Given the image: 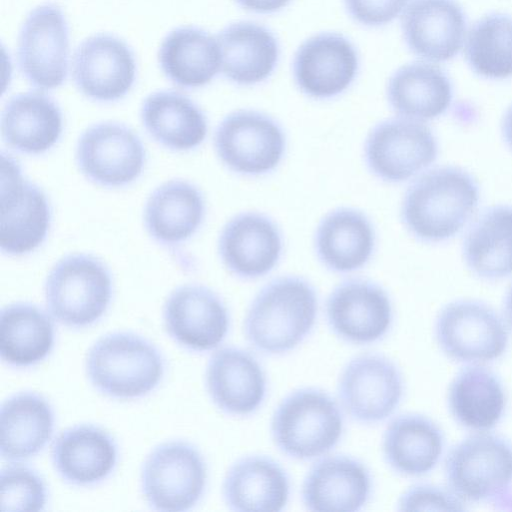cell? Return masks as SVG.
<instances>
[{
  "label": "cell",
  "instance_id": "f35d334b",
  "mask_svg": "<svg viewBox=\"0 0 512 512\" xmlns=\"http://www.w3.org/2000/svg\"><path fill=\"white\" fill-rule=\"evenodd\" d=\"M465 502L454 493L431 484H416L398 498L399 511H463Z\"/></svg>",
  "mask_w": 512,
  "mask_h": 512
},
{
  "label": "cell",
  "instance_id": "5b68a950",
  "mask_svg": "<svg viewBox=\"0 0 512 512\" xmlns=\"http://www.w3.org/2000/svg\"><path fill=\"white\" fill-rule=\"evenodd\" d=\"M447 488L463 502H494L512 486V443L488 431L472 434L446 456Z\"/></svg>",
  "mask_w": 512,
  "mask_h": 512
},
{
  "label": "cell",
  "instance_id": "f1b7e54d",
  "mask_svg": "<svg viewBox=\"0 0 512 512\" xmlns=\"http://www.w3.org/2000/svg\"><path fill=\"white\" fill-rule=\"evenodd\" d=\"M387 99L400 117L425 122L448 110L453 99V86L441 68L426 62H413L400 67L390 77Z\"/></svg>",
  "mask_w": 512,
  "mask_h": 512
},
{
  "label": "cell",
  "instance_id": "60d3db41",
  "mask_svg": "<svg viewBox=\"0 0 512 512\" xmlns=\"http://www.w3.org/2000/svg\"><path fill=\"white\" fill-rule=\"evenodd\" d=\"M243 9L260 13L269 14L277 12L286 7L291 0H235Z\"/></svg>",
  "mask_w": 512,
  "mask_h": 512
},
{
  "label": "cell",
  "instance_id": "ffe728a7",
  "mask_svg": "<svg viewBox=\"0 0 512 512\" xmlns=\"http://www.w3.org/2000/svg\"><path fill=\"white\" fill-rule=\"evenodd\" d=\"M205 382L214 405L234 417L255 414L267 395V376L250 352L234 346L215 351L209 359Z\"/></svg>",
  "mask_w": 512,
  "mask_h": 512
},
{
  "label": "cell",
  "instance_id": "7402d4cb",
  "mask_svg": "<svg viewBox=\"0 0 512 512\" xmlns=\"http://www.w3.org/2000/svg\"><path fill=\"white\" fill-rule=\"evenodd\" d=\"M401 26L404 40L415 55L443 62L462 48L466 17L455 0H412L402 15Z\"/></svg>",
  "mask_w": 512,
  "mask_h": 512
},
{
  "label": "cell",
  "instance_id": "1f68e13d",
  "mask_svg": "<svg viewBox=\"0 0 512 512\" xmlns=\"http://www.w3.org/2000/svg\"><path fill=\"white\" fill-rule=\"evenodd\" d=\"M62 125L59 106L41 92L14 95L5 105L1 118L4 141L28 154L49 150L60 138Z\"/></svg>",
  "mask_w": 512,
  "mask_h": 512
},
{
  "label": "cell",
  "instance_id": "5bb4252c",
  "mask_svg": "<svg viewBox=\"0 0 512 512\" xmlns=\"http://www.w3.org/2000/svg\"><path fill=\"white\" fill-rule=\"evenodd\" d=\"M0 245L3 252L23 255L46 238L51 212L43 191L25 179L18 163L2 154Z\"/></svg>",
  "mask_w": 512,
  "mask_h": 512
},
{
  "label": "cell",
  "instance_id": "3957f363",
  "mask_svg": "<svg viewBox=\"0 0 512 512\" xmlns=\"http://www.w3.org/2000/svg\"><path fill=\"white\" fill-rule=\"evenodd\" d=\"M344 411L326 391L302 387L275 407L270 434L276 448L290 459L308 461L331 452L344 433Z\"/></svg>",
  "mask_w": 512,
  "mask_h": 512
},
{
  "label": "cell",
  "instance_id": "8fae6325",
  "mask_svg": "<svg viewBox=\"0 0 512 512\" xmlns=\"http://www.w3.org/2000/svg\"><path fill=\"white\" fill-rule=\"evenodd\" d=\"M214 146L230 170L259 176L279 165L285 153L286 137L281 126L267 114L242 109L229 113L219 123Z\"/></svg>",
  "mask_w": 512,
  "mask_h": 512
},
{
  "label": "cell",
  "instance_id": "83f0119b",
  "mask_svg": "<svg viewBox=\"0 0 512 512\" xmlns=\"http://www.w3.org/2000/svg\"><path fill=\"white\" fill-rule=\"evenodd\" d=\"M462 258L476 277L494 281L512 275V206L486 207L463 238Z\"/></svg>",
  "mask_w": 512,
  "mask_h": 512
},
{
  "label": "cell",
  "instance_id": "ac0fdd59",
  "mask_svg": "<svg viewBox=\"0 0 512 512\" xmlns=\"http://www.w3.org/2000/svg\"><path fill=\"white\" fill-rule=\"evenodd\" d=\"M359 57L354 45L341 34L325 32L305 40L293 59L298 88L314 99L343 93L354 81Z\"/></svg>",
  "mask_w": 512,
  "mask_h": 512
},
{
  "label": "cell",
  "instance_id": "d6986e66",
  "mask_svg": "<svg viewBox=\"0 0 512 512\" xmlns=\"http://www.w3.org/2000/svg\"><path fill=\"white\" fill-rule=\"evenodd\" d=\"M72 75L77 88L88 98L100 102L115 101L132 88L136 61L132 50L121 39L96 34L77 47Z\"/></svg>",
  "mask_w": 512,
  "mask_h": 512
},
{
  "label": "cell",
  "instance_id": "9c48e42d",
  "mask_svg": "<svg viewBox=\"0 0 512 512\" xmlns=\"http://www.w3.org/2000/svg\"><path fill=\"white\" fill-rule=\"evenodd\" d=\"M404 392L400 368L378 353L351 358L342 368L337 383L341 408L362 425H376L390 418L399 407Z\"/></svg>",
  "mask_w": 512,
  "mask_h": 512
},
{
  "label": "cell",
  "instance_id": "7a4b0ae2",
  "mask_svg": "<svg viewBox=\"0 0 512 512\" xmlns=\"http://www.w3.org/2000/svg\"><path fill=\"white\" fill-rule=\"evenodd\" d=\"M318 296L299 276H281L264 285L247 308L243 332L262 354L279 356L302 344L314 329Z\"/></svg>",
  "mask_w": 512,
  "mask_h": 512
},
{
  "label": "cell",
  "instance_id": "603a6c76",
  "mask_svg": "<svg viewBox=\"0 0 512 512\" xmlns=\"http://www.w3.org/2000/svg\"><path fill=\"white\" fill-rule=\"evenodd\" d=\"M290 478L274 459L261 454L244 456L227 470L222 495L238 512H280L290 498Z\"/></svg>",
  "mask_w": 512,
  "mask_h": 512
},
{
  "label": "cell",
  "instance_id": "277c9868",
  "mask_svg": "<svg viewBox=\"0 0 512 512\" xmlns=\"http://www.w3.org/2000/svg\"><path fill=\"white\" fill-rule=\"evenodd\" d=\"M164 359L148 340L128 332L98 339L89 349L86 372L92 385L115 399L141 398L162 380Z\"/></svg>",
  "mask_w": 512,
  "mask_h": 512
},
{
  "label": "cell",
  "instance_id": "4dcf8cb0",
  "mask_svg": "<svg viewBox=\"0 0 512 512\" xmlns=\"http://www.w3.org/2000/svg\"><path fill=\"white\" fill-rule=\"evenodd\" d=\"M447 402L454 420L463 428L484 432L501 420L507 403L499 377L481 364L461 369L451 381Z\"/></svg>",
  "mask_w": 512,
  "mask_h": 512
},
{
  "label": "cell",
  "instance_id": "e0dca14e",
  "mask_svg": "<svg viewBox=\"0 0 512 512\" xmlns=\"http://www.w3.org/2000/svg\"><path fill=\"white\" fill-rule=\"evenodd\" d=\"M373 478L368 467L349 455H325L309 468L301 485L304 507L314 512H357L369 502Z\"/></svg>",
  "mask_w": 512,
  "mask_h": 512
},
{
  "label": "cell",
  "instance_id": "52a82bcc",
  "mask_svg": "<svg viewBox=\"0 0 512 512\" xmlns=\"http://www.w3.org/2000/svg\"><path fill=\"white\" fill-rule=\"evenodd\" d=\"M207 484L203 455L184 441L165 442L146 457L141 469V490L148 505L158 511L193 508Z\"/></svg>",
  "mask_w": 512,
  "mask_h": 512
},
{
  "label": "cell",
  "instance_id": "74e56055",
  "mask_svg": "<svg viewBox=\"0 0 512 512\" xmlns=\"http://www.w3.org/2000/svg\"><path fill=\"white\" fill-rule=\"evenodd\" d=\"M2 512L42 511L47 503V487L43 478L23 465H9L0 476Z\"/></svg>",
  "mask_w": 512,
  "mask_h": 512
},
{
  "label": "cell",
  "instance_id": "b9f144b4",
  "mask_svg": "<svg viewBox=\"0 0 512 512\" xmlns=\"http://www.w3.org/2000/svg\"><path fill=\"white\" fill-rule=\"evenodd\" d=\"M501 134L504 142L512 151V104L507 108L501 121Z\"/></svg>",
  "mask_w": 512,
  "mask_h": 512
},
{
  "label": "cell",
  "instance_id": "7c38bea8",
  "mask_svg": "<svg viewBox=\"0 0 512 512\" xmlns=\"http://www.w3.org/2000/svg\"><path fill=\"white\" fill-rule=\"evenodd\" d=\"M325 316L340 340L357 346L381 341L391 330L394 310L387 291L367 279H347L326 299Z\"/></svg>",
  "mask_w": 512,
  "mask_h": 512
},
{
  "label": "cell",
  "instance_id": "6da1fadb",
  "mask_svg": "<svg viewBox=\"0 0 512 512\" xmlns=\"http://www.w3.org/2000/svg\"><path fill=\"white\" fill-rule=\"evenodd\" d=\"M477 180L462 167L443 165L420 174L404 193L400 216L417 240L440 243L456 236L479 205Z\"/></svg>",
  "mask_w": 512,
  "mask_h": 512
},
{
  "label": "cell",
  "instance_id": "d4e9b609",
  "mask_svg": "<svg viewBox=\"0 0 512 512\" xmlns=\"http://www.w3.org/2000/svg\"><path fill=\"white\" fill-rule=\"evenodd\" d=\"M375 244L376 233L370 219L351 207H339L327 213L314 237L318 259L336 273H349L365 266Z\"/></svg>",
  "mask_w": 512,
  "mask_h": 512
},
{
  "label": "cell",
  "instance_id": "44dd1931",
  "mask_svg": "<svg viewBox=\"0 0 512 512\" xmlns=\"http://www.w3.org/2000/svg\"><path fill=\"white\" fill-rule=\"evenodd\" d=\"M282 235L275 222L258 212H243L223 227L218 251L225 267L246 280L271 272L282 255Z\"/></svg>",
  "mask_w": 512,
  "mask_h": 512
},
{
  "label": "cell",
  "instance_id": "9a60e30c",
  "mask_svg": "<svg viewBox=\"0 0 512 512\" xmlns=\"http://www.w3.org/2000/svg\"><path fill=\"white\" fill-rule=\"evenodd\" d=\"M76 161L81 172L102 186H124L142 172L145 149L127 126L101 122L90 126L79 138Z\"/></svg>",
  "mask_w": 512,
  "mask_h": 512
},
{
  "label": "cell",
  "instance_id": "ab89813d",
  "mask_svg": "<svg viewBox=\"0 0 512 512\" xmlns=\"http://www.w3.org/2000/svg\"><path fill=\"white\" fill-rule=\"evenodd\" d=\"M408 0H344L349 15L359 24L379 27L391 23Z\"/></svg>",
  "mask_w": 512,
  "mask_h": 512
},
{
  "label": "cell",
  "instance_id": "4316f807",
  "mask_svg": "<svg viewBox=\"0 0 512 512\" xmlns=\"http://www.w3.org/2000/svg\"><path fill=\"white\" fill-rule=\"evenodd\" d=\"M221 71L231 82L250 86L266 80L280 56L279 43L266 27L250 21L232 23L217 37Z\"/></svg>",
  "mask_w": 512,
  "mask_h": 512
},
{
  "label": "cell",
  "instance_id": "cb8c5ba5",
  "mask_svg": "<svg viewBox=\"0 0 512 512\" xmlns=\"http://www.w3.org/2000/svg\"><path fill=\"white\" fill-rule=\"evenodd\" d=\"M117 459L114 439L94 425H77L64 430L51 448V460L58 475L74 486L101 483L114 471Z\"/></svg>",
  "mask_w": 512,
  "mask_h": 512
},
{
  "label": "cell",
  "instance_id": "8d00e7d4",
  "mask_svg": "<svg viewBox=\"0 0 512 512\" xmlns=\"http://www.w3.org/2000/svg\"><path fill=\"white\" fill-rule=\"evenodd\" d=\"M465 57L471 69L487 79L512 76V17L489 14L470 29Z\"/></svg>",
  "mask_w": 512,
  "mask_h": 512
},
{
  "label": "cell",
  "instance_id": "836d02e7",
  "mask_svg": "<svg viewBox=\"0 0 512 512\" xmlns=\"http://www.w3.org/2000/svg\"><path fill=\"white\" fill-rule=\"evenodd\" d=\"M205 215L202 193L193 184L168 181L149 196L144 222L148 233L163 244H178L191 237Z\"/></svg>",
  "mask_w": 512,
  "mask_h": 512
},
{
  "label": "cell",
  "instance_id": "f546056e",
  "mask_svg": "<svg viewBox=\"0 0 512 512\" xmlns=\"http://www.w3.org/2000/svg\"><path fill=\"white\" fill-rule=\"evenodd\" d=\"M50 403L34 392H20L5 400L0 411V452L7 461H22L41 452L54 430Z\"/></svg>",
  "mask_w": 512,
  "mask_h": 512
},
{
  "label": "cell",
  "instance_id": "7bdbcfd3",
  "mask_svg": "<svg viewBox=\"0 0 512 512\" xmlns=\"http://www.w3.org/2000/svg\"><path fill=\"white\" fill-rule=\"evenodd\" d=\"M503 316L506 324L512 329V283L508 287L504 296Z\"/></svg>",
  "mask_w": 512,
  "mask_h": 512
},
{
  "label": "cell",
  "instance_id": "8992f818",
  "mask_svg": "<svg viewBox=\"0 0 512 512\" xmlns=\"http://www.w3.org/2000/svg\"><path fill=\"white\" fill-rule=\"evenodd\" d=\"M111 297L112 280L107 267L87 254H71L59 260L45 283L49 312L70 328L96 323L107 311Z\"/></svg>",
  "mask_w": 512,
  "mask_h": 512
},
{
  "label": "cell",
  "instance_id": "ba28073f",
  "mask_svg": "<svg viewBox=\"0 0 512 512\" xmlns=\"http://www.w3.org/2000/svg\"><path fill=\"white\" fill-rule=\"evenodd\" d=\"M434 335L448 358L468 364L494 361L509 344L504 320L492 307L474 299L446 304L436 317Z\"/></svg>",
  "mask_w": 512,
  "mask_h": 512
},
{
  "label": "cell",
  "instance_id": "d590c367",
  "mask_svg": "<svg viewBox=\"0 0 512 512\" xmlns=\"http://www.w3.org/2000/svg\"><path fill=\"white\" fill-rule=\"evenodd\" d=\"M55 329L52 319L30 303L4 307L0 315V356L9 366L27 368L43 361L52 351Z\"/></svg>",
  "mask_w": 512,
  "mask_h": 512
},
{
  "label": "cell",
  "instance_id": "d6a6232c",
  "mask_svg": "<svg viewBox=\"0 0 512 512\" xmlns=\"http://www.w3.org/2000/svg\"><path fill=\"white\" fill-rule=\"evenodd\" d=\"M158 61L165 76L184 88L205 86L221 70L217 39L192 26L175 28L164 37Z\"/></svg>",
  "mask_w": 512,
  "mask_h": 512
},
{
  "label": "cell",
  "instance_id": "30bf717a",
  "mask_svg": "<svg viewBox=\"0 0 512 512\" xmlns=\"http://www.w3.org/2000/svg\"><path fill=\"white\" fill-rule=\"evenodd\" d=\"M438 153V140L429 126L400 116L376 124L364 145L368 169L389 183L404 182L423 172Z\"/></svg>",
  "mask_w": 512,
  "mask_h": 512
},
{
  "label": "cell",
  "instance_id": "484cf974",
  "mask_svg": "<svg viewBox=\"0 0 512 512\" xmlns=\"http://www.w3.org/2000/svg\"><path fill=\"white\" fill-rule=\"evenodd\" d=\"M444 445L443 431L433 420L418 413H406L386 426L381 450L386 464L395 473L419 477L436 467Z\"/></svg>",
  "mask_w": 512,
  "mask_h": 512
},
{
  "label": "cell",
  "instance_id": "2e32d148",
  "mask_svg": "<svg viewBox=\"0 0 512 512\" xmlns=\"http://www.w3.org/2000/svg\"><path fill=\"white\" fill-rule=\"evenodd\" d=\"M163 321L169 336L194 352L216 349L230 328L225 303L202 285H184L173 290L164 304Z\"/></svg>",
  "mask_w": 512,
  "mask_h": 512
},
{
  "label": "cell",
  "instance_id": "e575fe53",
  "mask_svg": "<svg viewBox=\"0 0 512 512\" xmlns=\"http://www.w3.org/2000/svg\"><path fill=\"white\" fill-rule=\"evenodd\" d=\"M143 126L160 144L174 150H190L207 134L203 111L186 95L171 90L150 94L140 111Z\"/></svg>",
  "mask_w": 512,
  "mask_h": 512
},
{
  "label": "cell",
  "instance_id": "4fadbf2b",
  "mask_svg": "<svg viewBox=\"0 0 512 512\" xmlns=\"http://www.w3.org/2000/svg\"><path fill=\"white\" fill-rule=\"evenodd\" d=\"M69 28L62 10L46 3L34 8L21 26L17 43L18 65L33 86L51 90L68 73Z\"/></svg>",
  "mask_w": 512,
  "mask_h": 512
}]
</instances>
